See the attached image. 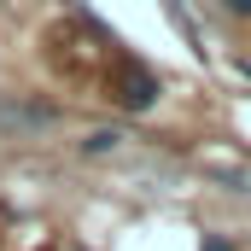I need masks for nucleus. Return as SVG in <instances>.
I'll list each match as a JSON object with an SVG mask.
<instances>
[{
  "label": "nucleus",
  "instance_id": "obj_1",
  "mask_svg": "<svg viewBox=\"0 0 251 251\" xmlns=\"http://www.w3.org/2000/svg\"><path fill=\"white\" fill-rule=\"evenodd\" d=\"M117 105H123V111H152V105H158V82H152V70L128 64L123 76H117Z\"/></svg>",
  "mask_w": 251,
  "mask_h": 251
},
{
  "label": "nucleus",
  "instance_id": "obj_2",
  "mask_svg": "<svg viewBox=\"0 0 251 251\" xmlns=\"http://www.w3.org/2000/svg\"><path fill=\"white\" fill-rule=\"evenodd\" d=\"M47 123H53V105H41V100L18 105V100L0 94V128H6V134H29V128H47Z\"/></svg>",
  "mask_w": 251,
  "mask_h": 251
},
{
  "label": "nucleus",
  "instance_id": "obj_3",
  "mask_svg": "<svg viewBox=\"0 0 251 251\" xmlns=\"http://www.w3.org/2000/svg\"><path fill=\"white\" fill-rule=\"evenodd\" d=\"M111 146H117V134H111V128H100V134H88V140H82V152H94V158H100V152H111Z\"/></svg>",
  "mask_w": 251,
  "mask_h": 251
},
{
  "label": "nucleus",
  "instance_id": "obj_4",
  "mask_svg": "<svg viewBox=\"0 0 251 251\" xmlns=\"http://www.w3.org/2000/svg\"><path fill=\"white\" fill-rule=\"evenodd\" d=\"M222 6H234L240 18H251V0H222Z\"/></svg>",
  "mask_w": 251,
  "mask_h": 251
},
{
  "label": "nucleus",
  "instance_id": "obj_5",
  "mask_svg": "<svg viewBox=\"0 0 251 251\" xmlns=\"http://www.w3.org/2000/svg\"><path fill=\"white\" fill-rule=\"evenodd\" d=\"M204 251H234V246H222V240H216V234H204Z\"/></svg>",
  "mask_w": 251,
  "mask_h": 251
}]
</instances>
